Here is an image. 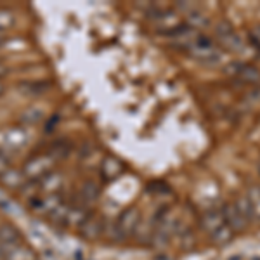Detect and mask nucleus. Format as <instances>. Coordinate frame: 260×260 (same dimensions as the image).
<instances>
[{"instance_id":"obj_17","label":"nucleus","mask_w":260,"mask_h":260,"mask_svg":"<svg viewBox=\"0 0 260 260\" xmlns=\"http://www.w3.org/2000/svg\"><path fill=\"white\" fill-rule=\"evenodd\" d=\"M2 251H4V248H2V245H0V257H2Z\"/></svg>"},{"instance_id":"obj_16","label":"nucleus","mask_w":260,"mask_h":260,"mask_svg":"<svg viewBox=\"0 0 260 260\" xmlns=\"http://www.w3.org/2000/svg\"><path fill=\"white\" fill-rule=\"evenodd\" d=\"M4 92V85H2V82H0V94Z\"/></svg>"},{"instance_id":"obj_6","label":"nucleus","mask_w":260,"mask_h":260,"mask_svg":"<svg viewBox=\"0 0 260 260\" xmlns=\"http://www.w3.org/2000/svg\"><path fill=\"white\" fill-rule=\"evenodd\" d=\"M80 233L83 238H87V240H95V238L104 233V222L101 220L99 217H95L90 213L89 219L80 225Z\"/></svg>"},{"instance_id":"obj_12","label":"nucleus","mask_w":260,"mask_h":260,"mask_svg":"<svg viewBox=\"0 0 260 260\" xmlns=\"http://www.w3.org/2000/svg\"><path fill=\"white\" fill-rule=\"evenodd\" d=\"M42 116H44L42 106H30L21 115V121H23L24 125H37L42 120Z\"/></svg>"},{"instance_id":"obj_5","label":"nucleus","mask_w":260,"mask_h":260,"mask_svg":"<svg viewBox=\"0 0 260 260\" xmlns=\"http://www.w3.org/2000/svg\"><path fill=\"white\" fill-rule=\"evenodd\" d=\"M26 182L28 180L23 175V172L16 170V169H9L0 175V184L11 191H21L24 186H26Z\"/></svg>"},{"instance_id":"obj_8","label":"nucleus","mask_w":260,"mask_h":260,"mask_svg":"<svg viewBox=\"0 0 260 260\" xmlns=\"http://www.w3.org/2000/svg\"><path fill=\"white\" fill-rule=\"evenodd\" d=\"M0 245H2V248L19 245V233L14 225L11 224L0 225Z\"/></svg>"},{"instance_id":"obj_18","label":"nucleus","mask_w":260,"mask_h":260,"mask_svg":"<svg viewBox=\"0 0 260 260\" xmlns=\"http://www.w3.org/2000/svg\"><path fill=\"white\" fill-rule=\"evenodd\" d=\"M2 42H4V40H2V37H0V45H2Z\"/></svg>"},{"instance_id":"obj_7","label":"nucleus","mask_w":260,"mask_h":260,"mask_svg":"<svg viewBox=\"0 0 260 260\" xmlns=\"http://www.w3.org/2000/svg\"><path fill=\"white\" fill-rule=\"evenodd\" d=\"M2 258L4 260H37L35 253L31 248L24 245H14V246H7L2 251Z\"/></svg>"},{"instance_id":"obj_11","label":"nucleus","mask_w":260,"mask_h":260,"mask_svg":"<svg viewBox=\"0 0 260 260\" xmlns=\"http://www.w3.org/2000/svg\"><path fill=\"white\" fill-rule=\"evenodd\" d=\"M70 210H71V203L61 201V203L52 210V213L49 215V220L50 222H56V224H66V220H68V215H70Z\"/></svg>"},{"instance_id":"obj_3","label":"nucleus","mask_w":260,"mask_h":260,"mask_svg":"<svg viewBox=\"0 0 260 260\" xmlns=\"http://www.w3.org/2000/svg\"><path fill=\"white\" fill-rule=\"evenodd\" d=\"M116 233L118 238H127L130 234L136 233V229L139 228V212L136 208H128L127 212H123L120 215V219L115 222Z\"/></svg>"},{"instance_id":"obj_1","label":"nucleus","mask_w":260,"mask_h":260,"mask_svg":"<svg viewBox=\"0 0 260 260\" xmlns=\"http://www.w3.org/2000/svg\"><path fill=\"white\" fill-rule=\"evenodd\" d=\"M54 165H56V160H52L49 154H37L24 163L21 172L28 182H40L45 175L54 172Z\"/></svg>"},{"instance_id":"obj_10","label":"nucleus","mask_w":260,"mask_h":260,"mask_svg":"<svg viewBox=\"0 0 260 260\" xmlns=\"http://www.w3.org/2000/svg\"><path fill=\"white\" fill-rule=\"evenodd\" d=\"M99 196V187L95 186L92 180H87L85 184L82 186V191H80V201L83 205H90L98 200Z\"/></svg>"},{"instance_id":"obj_15","label":"nucleus","mask_w":260,"mask_h":260,"mask_svg":"<svg viewBox=\"0 0 260 260\" xmlns=\"http://www.w3.org/2000/svg\"><path fill=\"white\" fill-rule=\"evenodd\" d=\"M9 169H11L9 158L6 156V153H0V175H2L6 170H9Z\"/></svg>"},{"instance_id":"obj_2","label":"nucleus","mask_w":260,"mask_h":260,"mask_svg":"<svg viewBox=\"0 0 260 260\" xmlns=\"http://www.w3.org/2000/svg\"><path fill=\"white\" fill-rule=\"evenodd\" d=\"M28 142V132L21 127H12L0 132V153L19 151Z\"/></svg>"},{"instance_id":"obj_9","label":"nucleus","mask_w":260,"mask_h":260,"mask_svg":"<svg viewBox=\"0 0 260 260\" xmlns=\"http://www.w3.org/2000/svg\"><path fill=\"white\" fill-rule=\"evenodd\" d=\"M121 169H123V167H121V163L116 160V158L108 156V158H104L103 165H101V174H103V177L106 180H111V179L118 177L121 174Z\"/></svg>"},{"instance_id":"obj_13","label":"nucleus","mask_w":260,"mask_h":260,"mask_svg":"<svg viewBox=\"0 0 260 260\" xmlns=\"http://www.w3.org/2000/svg\"><path fill=\"white\" fill-rule=\"evenodd\" d=\"M14 26V12L9 9H0V33Z\"/></svg>"},{"instance_id":"obj_14","label":"nucleus","mask_w":260,"mask_h":260,"mask_svg":"<svg viewBox=\"0 0 260 260\" xmlns=\"http://www.w3.org/2000/svg\"><path fill=\"white\" fill-rule=\"evenodd\" d=\"M68 151H70V148L68 146L64 144V142H57V144H54L52 148H50V151H49V156L52 158H64L66 154H68Z\"/></svg>"},{"instance_id":"obj_4","label":"nucleus","mask_w":260,"mask_h":260,"mask_svg":"<svg viewBox=\"0 0 260 260\" xmlns=\"http://www.w3.org/2000/svg\"><path fill=\"white\" fill-rule=\"evenodd\" d=\"M64 182L66 179L61 172H50L49 175H45L39 182L40 192H44V194H61Z\"/></svg>"}]
</instances>
